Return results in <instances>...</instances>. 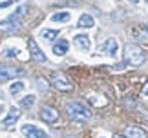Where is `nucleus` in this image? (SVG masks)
Returning a JSON list of instances; mask_svg holds the SVG:
<instances>
[{
  "label": "nucleus",
  "instance_id": "obj_1",
  "mask_svg": "<svg viewBox=\"0 0 148 138\" xmlns=\"http://www.w3.org/2000/svg\"><path fill=\"white\" fill-rule=\"evenodd\" d=\"M146 60V55L145 51L139 47V45L135 44H128L126 47H124V62L130 66H141L143 62Z\"/></svg>",
  "mask_w": 148,
  "mask_h": 138
},
{
  "label": "nucleus",
  "instance_id": "obj_2",
  "mask_svg": "<svg viewBox=\"0 0 148 138\" xmlns=\"http://www.w3.org/2000/svg\"><path fill=\"white\" fill-rule=\"evenodd\" d=\"M66 111H68V114H70L73 120H79V122H84V120H90V118H92V113H90L88 109L82 106V103H79V102L68 103V106H66Z\"/></svg>",
  "mask_w": 148,
  "mask_h": 138
},
{
  "label": "nucleus",
  "instance_id": "obj_3",
  "mask_svg": "<svg viewBox=\"0 0 148 138\" xmlns=\"http://www.w3.org/2000/svg\"><path fill=\"white\" fill-rule=\"evenodd\" d=\"M24 13H26V7H24V5H20V7L16 9V11L9 16L8 20L0 24V29H4V31H15L16 27H18L20 18H22V15H24Z\"/></svg>",
  "mask_w": 148,
  "mask_h": 138
},
{
  "label": "nucleus",
  "instance_id": "obj_4",
  "mask_svg": "<svg viewBox=\"0 0 148 138\" xmlns=\"http://www.w3.org/2000/svg\"><path fill=\"white\" fill-rule=\"evenodd\" d=\"M24 74V69L22 67H9V66H0V82H5V80L16 78Z\"/></svg>",
  "mask_w": 148,
  "mask_h": 138
},
{
  "label": "nucleus",
  "instance_id": "obj_5",
  "mask_svg": "<svg viewBox=\"0 0 148 138\" xmlns=\"http://www.w3.org/2000/svg\"><path fill=\"white\" fill-rule=\"evenodd\" d=\"M51 84H53L59 91H71V89H73V85L68 82V78L64 76V74H60V73H55V74H53Z\"/></svg>",
  "mask_w": 148,
  "mask_h": 138
},
{
  "label": "nucleus",
  "instance_id": "obj_6",
  "mask_svg": "<svg viewBox=\"0 0 148 138\" xmlns=\"http://www.w3.org/2000/svg\"><path fill=\"white\" fill-rule=\"evenodd\" d=\"M117 49H119V45H117V40L115 38H108L106 42H102L101 47H99V51H101L102 55H110V56H115L117 55Z\"/></svg>",
  "mask_w": 148,
  "mask_h": 138
},
{
  "label": "nucleus",
  "instance_id": "obj_7",
  "mask_svg": "<svg viewBox=\"0 0 148 138\" xmlns=\"http://www.w3.org/2000/svg\"><path fill=\"white\" fill-rule=\"evenodd\" d=\"M22 135L27 136V138H46V133H44L42 129H38V127H35V125H31V124L22 125Z\"/></svg>",
  "mask_w": 148,
  "mask_h": 138
},
{
  "label": "nucleus",
  "instance_id": "obj_8",
  "mask_svg": "<svg viewBox=\"0 0 148 138\" xmlns=\"http://www.w3.org/2000/svg\"><path fill=\"white\" fill-rule=\"evenodd\" d=\"M40 118L44 120V122L55 124L57 120H59V113H57L53 107H48V106H44V107L40 109Z\"/></svg>",
  "mask_w": 148,
  "mask_h": 138
},
{
  "label": "nucleus",
  "instance_id": "obj_9",
  "mask_svg": "<svg viewBox=\"0 0 148 138\" xmlns=\"http://www.w3.org/2000/svg\"><path fill=\"white\" fill-rule=\"evenodd\" d=\"M27 47H29V53H31L33 60H37V62H44V60H46V55H44L40 51V47L35 44V40H29V42H27Z\"/></svg>",
  "mask_w": 148,
  "mask_h": 138
},
{
  "label": "nucleus",
  "instance_id": "obj_10",
  "mask_svg": "<svg viewBox=\"0 0 148 138\" xmlns=\"http://www.w3.org/2000/svg\"><path fill=\"white\" fill-rule=\"evenodd\" d=\"M73 42H75V45L79 49H82V51H90V37L88 34H77L75 38H73Z\"/></svg>",
  "mask_w": 148,
  "mask_h": 138
},
{
  "label": "nucleus",
  "instance_id": "obj_11",
  "mask_svg": "<svg viewBox=\"0 0 148 138\" xmlns=\"http://www.w3.org/2000/svg\"><path fill=\"white\" fill-rule=\"evenodd\" d=\"M124 135H126V138H146V133L141 127H137V125H130V127H126Z\"/></svg>",
  "mask_w": 148,
  "mask_h": 138
},
{
  "label": "nucleus",
  "instance_id": "obj_12",
  "mask_svg": "<svg viewBox=\"0 0 148 138\" xmlns=\"http://www.w3.org/2000/svg\"><path fill=\"white\" fill-rule=\"evenodd\" d=\"M18 118H20V111H16V109H9V113L5 114L2 125H5V127H11V125H13Z\"/></svg>",
  "mask_w": 148,
  "mask_h": 138
},
{
  "label": "nucleus",
  "instance_id": "obj_13",
  "mask_svg": "<svg viewBox=\"0 0 148 138\" xmlns=\"http://www.w3.org/2000/svg\"><path fill=\"white\" fill-rule=\"evenodd\" d=\"M68 47H70V42H68V40H60V42H57L53 45V53L62 56L64 53H68Z\"/></svg>",
  "mask_w": 148,
  "mask_h": 138
},
{
  "label": "nucleus",
  "instance_id": "obj_14",
  "mask_svg": "<svg viewBox=\"0 0 148 138\" xmlns=\"http://www.w3.org/2000/svg\"><path fill=\"white\" fill-rule=\"evenodd\" d=\"M93 16L90 15H82L81 18H79V27H93Z\"/></svg>",
  "mask_w": 148,
  "mask_h": 138
},
{
  "label": "nucleus",
  "instance_id": "obj_15",
  "mask_svg": "<svg viewBox=\"0 0 148 138\" xmlns=\"http://www.w3.org/2000/svg\"><path fill=\"white\" fill-rule=\"evenodd\" d=\"M51 20L53 22H68L70 20V13H66V11H62V13H55L51 16Z\"/></svg>",
  "mask_w": 148,
  "mask_h": 138
},
{
  "label": "nucleus",
  "instance_id": "obj_16",
  "mask_svg": "<svg viewBox=\"0 0 148 138\" xmlns=\"http://www.w3.org/2000/svg\"><path fill=\"white\" fill-rule=\"evenodd\" d=\"M22 89H24V84H22V82H13L11 87H9V93L11 95H18Z\"/></svg>",
  "mask_w": 148,
  "mask_h": 138
},
{
  "label": "nucleus",
  "instance_id": "obj_17",
  "mask_svg": "<svg viewBox=\"0 0 148 138\" xmlns=\"http://www.w3.org/2000/svg\"><path fill=\"white\" fill-rule=\"evenodd\" d=\"M33 103H35V96L27 95V96H24V98L20 100V107H29V106H33Z\"/></svg>",
  "mask_w": 148,
  "mask_h": 138
},
{
  "label": "nucleus",
  "instance_id": "obj_18",
  "mask_svg": "<svg viewBox=\"0 0 148 138\" xmlns=\"http://www.w3.org/2000/svg\"><path fill=\"white\" fill-rule=\"evenodd\" d=\"M57 34H59V33H57L55 29H44L42 31V38H46L48 42H51V40H55Z\"/></svg>",
  "mask_w": 148,
  "mask_h": 138
},
{
  "label": "nucleus",
  "instance_id": "obj_19",
  "mask_svg": "<svg viewBox=\"0 0 148 138\" xmlns=\"http://www.w3.org/2000/svg\"><path fill=\"white\" fill-rule=\"evenodd\" d=\"M4 56H9V58H13V56H16V51H15V49H5V51H4Z\"/></svg>",
  "mask_w": 148,
  "mask_h": 138
},
{
  "label": "nucleus",
  "instance_id": "obj_20",
  "mask_svg": "<svg viewBox=\"0 0 148 138\" xmlns=\"http://www.w3.org/2000/svg\"><path fill=\"white\" fill-rule=\"evenodd\" d=\"M11 2H9V0H5V2H2V4H0V9H4V7H8V5H9Z\"/></svg>",
  "mask_w": 148,
  "mask_h": 138
},
{
  "label": "nucleus",
  "instance_id": "obj_21",
  "mask_svg": "<svg viewBox=\"0 0 148 138\" xmlns=\"http://www.w3.org/2000/svg\"><path fill=\"white\" fill-rule=\"evenodd\" d=\"M128 2H132V4H137V2H139V0H128Z\"/></svg>",
  "mask_w": 148,
  "mask_h": 138
},
{
  "label": "nucleus",
  "instance_id": "obj_22",
  "mask_svg": "<svg viewBox=\"0 0 148 138\" xmlns=\"http://www.w3.org/2000/svg\"><path fill=\"white\" fill-rule=\"evenodd\" d=\"M113 138H124V136H121V135H115V136H113Z\"/></svg>",
  "mask_w": 148,
  "mask_h": 138
},
{
  "label": "nucleus",
  "instance_id": "obj_23",
  "mask_svg": "<svg viewBox=\"0 0 148 138\" xmlns=\"http://www.w3.org/2000/svg\"><path fill=\"white\" fill-rule=\"evenodd\" d=\"M145 95H146V96H148V87H146V89H145Z\"/></svg>",
  "mask_w": 148,
  "mask_h": 138
},
{
  "label": "nucleus",
  "instance_id": "obj_24",
  "mask_svg": "<svg viewBox=\"0 0 148 138\" xmlns=\"http://www.w3.org/2000/svg\"><path fill=\"white\" fill-rule=\"evenodd\" d=\"M0 111H2V107H0Z\"/></svg>",
  "mask_w": 148,
  "mask_h": 138
}]
</instances>
